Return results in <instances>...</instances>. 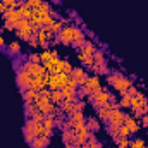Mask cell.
Segmentation results:
<instances>
[{
	"label": "cell",
	"mask_w": 148,
	"mask_h": 148,
	"mask_svg": "<svg viewBox=\"0 0 148 148\" xmlns=\"http://www.w3.org/2000/svg\"><path fill=\"white\" fill-rule=\"evenodd\" d=\"M107 83L110 84L112 88L121 95V97H122V95H126V93H127V90H129V86L133 84L129 77H126L124 74H121V73H115V71L107 74Z\"/></svg>",
	"instance_id": "cell-1"
},
{
	"label": "cell",
	"mask_w": 148,
	"mask_h": 148,
	"mask_svg": "<svg viewBox=\"0 0 148 148\" xmlns=\"http://www.w3.org/2000/svg\"><path fill=\"white\" fill-rule=\"evenodd\" d=\"M33 76L29 73H26L24 69H17V73H16V81H17V86H19V90L21 91H24V90H28V88H31V84H33Z\"/></svg>",
	"instance_id": "cell-2"
},
{
	"label": "cell",
	"mask_w": 148,
	"mask_h": 148,
	"mask_svg": "<svg viewBox=\"0 0 148 148\" xmlns=\"http://www.w3.org/2000/svg\"><path fill=\"white\" fill-rule=\"evenodd\" d=\"M21 69H24L26 73H29L33 77H40V76H43V74L47 73V69H45L41 64H35V62H31V60H24V62L21 64Z\"/></svg>",
	"instance_id": "cell-3"
},
{
	"label": "cell",
	"mask_w": 148,
	"mask_h": 148,
	"mask_svg": "<svg viewBox=\"0 0 148 148\" xmlns=\"http://www.w3.org/2000/svg\"><path fill=\"white\" fill-rule=\"evenodd\" d=\"M55 41L62 45H73V26H64L60 33L55 35Z\"/></svg>",
	"instance_id": "cell-4"
},
{
	"label": "cell",
	"mask_w": 148,
	"mask_h": 148,
	"mask_svg": "<svg viewBox=\"0 0 148 148\" xmlns=\"http://www.w3.org/2000/svg\"><path fill=\"white\" fill-rule=\"evenodd\" d=\"M36 38H38V43H40V47H41V48H48V41L53 38V33L50 31V28H48V26H43V28H40V29H38Z\"/></svg>",
	"instance_id": "cell-5"
},
{
	"label": "cell",
	"mask_w": 148,
	"mask_h": 148,
	"mask_svg": "<svg viewBox=\"0 0 148 148\" xmlns=\"http://www.w3.org/2000/svg\"><path fill=\"white\" fill-rule=\"evenodd\" d=\"M124 119H126V114L121 110V109H114V110L109 112V117H107V122L112 124V126H122L124 124Z\"/></svg>",
	"instance_id": "cell-6"
},
{
	"label": "cell",
	"mask_w": 148,
	"mask_h": 148,
	"mask_svg": "<svg viewBox=\"0 0 148 148\" xmlns=\"http://www.w3.org/2000/svg\"><path fill=\"white\" fill-rule=\"evenodd\" d=\"M35 121L29 117V119H26V124H24V129H23V134H24V140H26V143L29 145L35 138H36V134H35Z\"/></svg>",
	"instance_id": "cell-7"
},
{
	"label": "cell",
	"mask_w": 148,
	"mask_h": 148,
	"mask_svg": "<svg viewBox=\"0 0 148 148\" xmlns=\"http://www.w3.org/2000/svg\"><path fill=\"white\" fill-rule=\"evenodd\" d=\"M84 40H86L84 31H83V29H79V28H76V26H73V47H74V48H77V50H79V48L83 47Z\"/></svg>",
	"instance_id": "cell-8"
},
{
	"label": "cell",
	"mask_w": 148,
	"mask_h": 148,
	"mask_svg": "<svg viewBox=\"0 0 148 148\" xmlns=\"http://www.w3.org/2000/svg\"><path fill=\"white\" fill-rule=\"evenodd\" d=\"M2 19H3V21H10V23L17 24V23L23 19V16H21L19 9H7V10H5V14H2Z\"/></svg>",
	"instance_id": "cell-9"
},
{
	"label": "cell",
	"mask_w": 148,
	"mask_h": 148,
	"mask_svg": "<svg viewBox=\"0 0 148 148\" xmlns=\"http://www.w3.org/2000/svg\"><path fill=\"white\" fill-rule=\"evenodd\" d=\"M55 107H57V105H53V103L50 102V98H40V100L36 102V109L40 112H43L45 115L50 114V112H53L55 110Z\"/></svg>",
	"instance_id": "cell-10"
},
{
	"label": "cell",
	"mask_w": 148,
	"mask_h": 148,
	"mask_svg": "<svg viewBox=\"0 0 148 148\" xmlns=\"http://www.w3.org/2000/svg\"><path fill=\"white\" fill-rule=\"evenodd\" d=\"M71 76H74L76 77V81H77V88L79 86H84L86 84V81H88V73L83 69V67H74L73 69V73H71Z\"/></svg>",
	"instance_id": "cell-11"
},
{
	"label": "cell",
	"mask_w": 148,
	"mask_h": 148,
	"mask_svg": "<svg viewBox=\"0 0 148 148\" xmlns=\"http://www.w3.org/2000/svg\"><path fill=\"white\" fill-rule=\"evenodd\" d=\"M48 143H50V138H47V136H36V138L29 143V147L31 148H47Z\"/></svg>",
	"instance_id": "cell-12"
},
{
	"label": "cell",
	"mask_w": 148,
	"mask_h": 148,
	"mask_svg": "<svg viewBox=\"0 0 148 148\" xmlns=\"http://www.w3.org/2000/svg\"><path fill=\"white\" fill-rule=\"evenodd\" d=\"M97 50H98V48H97V47H95V43H93V41H90V40H84L83 47L79 48V52H83L84 55H93Z\"/></svg>",
	"instance_id": "cell-13"
},
{
	"label": "cell",
	"mask_w": 148,
	"mask_h": 148,
	"mask_svg": "<svg viewBox=\"0 0 148 148\" xmlns=\"http://www.w3.org/2000/svg\"><path fill=\"white\" fill-rule=\"evenodd\" d=\"M124 124L127 126V129L131 131V134H134V133H138V131H140V124H138V121H136L134 117H129V115H126V119H124Z\"/></svg>",
	"instance_id": "cell-14"
},
{
	"label": "cell",
	"mask_w": 148,
	"mask_h": 148,
	"mask_svg": "<svg viewBox=\"0 0 148 148\" xmlns=\"http://www.w3.org/2000/svg\"><path fill=\"white\" fill-rule=\"evenodd\" d=\"M16 29H19V31H26V33H31V31H33L31 19H21V21L16 24Z\"/></svg>",
	"instance_id": "cell-15"
},
{
	"label": "cell",
	"mask_w": 148,
	"mask_h": 148,
	"mask_svg": "<svg viewBox=\"0 0 148 148\" xmlns=\"http://www.w3.org/2000/svg\"><path fill=\"white\" fill-rule=\"evenodd\" d=\"M21 93H23L24 103H33V100L38 97V91H35L33 88H28V90H24V91H21Z\"/></svg>",
	"instance_id": "cell-16"
},
{
	"label": "cell",
	"mask_w": 148,
	"mask_h": 148,
	"mask_svg": "<svg viewBox=\"0 0 148 148\" xmlns=\"http://www.w3.org/2000/svg\"><path fill=\"white\" fill-rule=\"evenodd\" d=\"M77 60H81V64L83 66H86L88 69L95 64V60H93V55H84L83 52H77Z\"/></svg>",
	"instance_id": "cell-17"
},
{
	"label": "cell",
	"mask_w": 148,
	"mask_h": 148,
	"mask_svg": "<svg viewBox=\"0 0 148 148\" xmlns=\"http://www.w3.org/2000/svg\"><path fill=\"white\" fill-rule=\"evenodd\" d=\"M86 127H88L91 133H97V131H100V129H102L100 122H98L95 117H88V119H86Z\"/></svg>",
	"instance_id": "cell-18"
},
{
	"label": "cell",
	"mask_w": 148,
	"mask_h": 148,
	"mask_svg": "<svg viewBox=\"0 0 148 148\" xmlns=\"http://www.w3.org/2000/svg\"><path fill=\"white\" fill-rule=\"evenodd\" d=\"M147 103H148L147 100H140L138 97H133V98H131V109H133V112L143 110V107H145Z\"/></svg>",
	"instance_id": "cell-19"
},
{
	"label": "cell",
	"mask_w": 148,
	"mask_h": 148,
	"mask_svg": "<svg viewBox=\"0 0 148 148\" xmlns=\"http://www.w3.org/2000/svg\"><path fill=\"white\" fill-rule=\"evenodd\" d=\"M40 59H41V66H45V64L52 62L55 57H53V53H52V50H50V48H45V50L40 53Z\"/></svg>",
	"instance_id": "cell-20"
},
{
	"label": "cell",
	"mask_w": 148,
	"mask_h": 148,
	"mask_svg": "<svg viewBox=\"0 0 148 148\" xmlns=\"http://www.w3.org/2000/svg\"><path fill=\"white\" fill-rule=\"evenodd\" d=\"M48 90H60V81H59V76L57 74H50V79H48V84H47Z\"/></svg>",
	"instance_id": "cell-21"
},
{
	"label": "cell",
	"mask_w": 148,
	"mask_h": 148,
	"mask_svg": "<svg viewBox=\"0 0 148 148\" xmlns=\"http://www.w3.org/2000/svg\"><path fill=\"white\" fill-rule=\"evenodd\" d=\"M84 86H86V88H90V90H95V88L102 86V84H100V77H98V74H93V76H90Z\"/></svg>",
	"instance_id": "cell-22"
},
{
	"label": "cell",
	"mask_w": 148,
	"mask_h": 148,
	"mask_svg": "<svg viewBox=\"0 0 148 148\" xmlns=\"http://www.w3.org/2000/svg\"><path fill=\"white\" fill-rule=\"evenodd\" d=\"M67 117H69L71 127H73L74 122H84V121H86V119H84V114H83V112H71V114H67Z\"/></svg>",
	"instance_id": "cell-23"
},
{
	"label": "cell",
	"mask_w": 148,
	"mask_h": 148,
	"mask_svg": "<svg viewBox=\"0 0 148 148\" xmlns=\"http://www.w3.org/2000/svg\"><path fill=\"white\" fill-rule=\"evenodd\" d=\"M62 100H64L62 91H60V90H53V91H52V95H50V102H52L53 105H60V103H62Z\"/></svg>",
	"instance_id": "cell-24"
},
{
	"label": "cell",
	"mask_w": 148,
	"mask_h": 148,
	"mask_svg": "<svg viewBox=\"0 0 148 148\" xmlns=\"http://www.w3.org/2000/svg\"><path fill=\"white\" fill-rule=\"evenodd\" d=\"M60 91H62L64 98H71V97H76V95H77V88H74V86H69V84L62 86V88H60Z\"/></svg>",
	"instance_id": "cell-25"
},
{
	"label": "cell",
	"mask_w": 148,
	"mask_h": 148,
	"mask_svg": "<svg viewBox=\"0 0 148 148\" xmlns=\"http://www.w3.org/2000/svg\"><path fill=\"white\" fill-rule=\"evenodd\" d=\"M17 9H19L23 19H31V16H33V9H31L28 3H24V5H21V7H17Z\"/></svg>",
	"instance_id": "cell-26"
},
{
	"label": "cell",
	"mask_w": 148,
	"mask_h": 148,
	"mask_svg": "<svg viewBox=\"0 0 148 148\" xmlns=\"http://www.w3.org/2000/svg\"><path fill=\"white\" fill-rule=\"evenodd\" d=\"M90 71H93L95 74H109V67H107V64H102V66H97V64H93L91 67H90Z\"/></svg>",
	"instance_id": "cell-27"
},
{
	"label": "cell",
	"mask_w": 148,
	"mask_h": 148,
	"mask_svg": "<svg viewBox=\"0 0 148 148\" xmlns=\"http://www.w3.org/2000/svg\"><path fill=\"white\" fill-rule=\"evenodd\" d=\"M131 98H133V97L127 95V93L122 95L121 100H119V107H122V109H129V107H131Z\"/></svg>",
	"instance_id": "cell-28"
},
{
	"label": "cell",
	"mask_w": 148,
	"mask_h": 148,
	"mask_svg": "<svg viewBox=\"0 0 148 148\" xmlns=\"http://www.w3.org/2000/svg\"><path fill=\"white\" fill-rule=\"evenodd\" d=\"M93 60H95V64H97V66L105 64V55H103V52H102V50H97V52L93 53Z\"/></svg>",
	"instance_id": "cell-29"
},
{
	"label": "cell",
	"mask_w": 148,
	"mask_h": 148,
	"mask_svg": "<svg viewBox=\"0 0 148 148\" xmlns=\"http://www.w3.org/2000/svg\"><path fill=\"white\" fill-rule=\"evenodd\" d=\"M36 105L35 103H24V114H26V117L29 119V117H33V114L36 112Z\"/></svg>",
	"instance_id": "cell-30"
},
{
	"label": "cell",
	"mask_w": 148,
	"mask_h": 148,
	"mask_svg": "<svg viewBox=\"0 0 148 148\" xmlns=\"http://www.w3.org/2000/svg\"><path fill=\"white\" fill-rule=\"evenodd\" d=\"M48 28H50V31H52L53 35H57V33H60V29H62L64 26H62V21H59V19H57V21H53Z\"/></svg>",
	"instance_id": "cell-31"
},
{
	"label": "cell",
	"mask_w": 148,
	"mask_h": 148,
	"mask_svg": "<svg viewBox=\"0 0 148 148\" xmlns=\"http://www.w3.org/2000/svg\"><path fill=\"white\" fill-rule=\"evenodd\" d=\"M115 143H117V148H129V145H131L129 138H124V136H119L115 140Z\"/></svg>",
	"instance_id": "cell-32"
},
{
	"label": "cell",
	"mask_w": 148,
	"mask_h": 148,
	"mask_svg": "<svg viewBox=\"0 0 148 148\" xmlns=\"http://www.w3.org/2000/svg\"><path fill=\"white\" fill-rule=\"evenodd\" d=\"M107 131H109V134H110L114 140H117V138L121 136V134H119V126H112V124H109Z\"/></svg>",
	"instance_id": "cell-33"
},
{
	"label": "cell",
	"mask_w": 148,
	"mask_h": 148,
	"mask_svg": "<svg viewBox=\"0 0 148 148\" xmlns=\"http://www.w3.org/2000/svg\"><path fill=\"white\" fill-rule=\"evenodd\" d=\"M9 52H10V53H19V52H21V45H19V41H12V43H9Z\"/></svg>",
	"instance_id": "cell-34"
},
{
	"label": "cell",
	"mask_w": 148,
	"mask_h": 148,
	"mask_svg": "<svg viewBox=\"0 0 148 148\" xmlns=\"http://www.w3.org/2000/svg\"><path fill=\"white\" fill-rule=\"evenodd\" d=\"M90 93H91V90H90V88H86V86H79V90H77V95H76V97L84 98V97H88Z\"/></svg>",
	"instance_id": "cell-35"
},
{
	"label": "cell",
	"mask_w": 148,
	"mask_h": 148,
	"mask_svg": "<svg viewBox=\"0 0 148 148\" xmlns=\"http://www.w3.org/2000/svg\"><path fill=\"white\" fill-rule=\"evenodd\" d=\"M97 112H98V119H102V121H107V117H109V112H110V110H107V107H100Z\"/></svg>",
	"instance_id": "cell-36"
},
{
	"label": "cell",
	"mask_w": 148,
	"mask_h": 148,
	"mask_svg": "<svg viewBox=\"0 0 148 148\" xmlns=\"http://www.w3.org/2000/svg\"><path fill=\"white\" fill-rule=\"evenodd\" d=\"M16 35L19 36V40H23V41H29V38H31V33H26V31H19V29H16Z\"/></svg>",
	"instance_id": "cell-37"
},
{
	"label": "cell",
	"mask_w": 148,
	"mask_h": 148,
	"mask_svg": "<svg viewBox=\"0 0 148 148\" xmlns=\"http://www.w3.org/2000/svg\"><path fill=\"white\" fill-rule=\"evenodd\" d=\"M45 117H47V115H45L43 112L36 110V112H35V114H33V117H31V119H33L35 122H43V121H45Z\"/></svg>",
	"instance_id": "cell-38"
},
{
	"label": "cell",
	"mask_w": 148,
	"mask_h": 148,
	"mask_svg": "<svg viewBox=\"0 0 148 148\" xmlns=\"http://www.w3.org/2000/svg\"><path fill=\"white\" fill-rule=\"evenodd\" d=\"M119 134H121V136H124V138H129V136H131V131L127 129V126H126V124H122V126L119 127Z\"/></svg>",
	"instance_id": "cell-39"
},
{
	"label": "cell",
	"mask_w": 148,
	"mask_h": 148,
	"mask_svg": "<svg viewBox=\"0 0 148 148\" xmlns=\"http://www.w3.org/2000/svg\"><path fill=\"white\" fill-rule=\"evenodd\" d=\"M131 148H145V141L141 140V138H138V140H134V141H131Z\"/></svg>",
	"instance_id": "cell-40"
},
{
	"label": "cell",
	"mask_w": 148,
	"mask_h": 148,
	"mask_svg": "<svg viewBox=\"0 0 148 148\" xmlns=\"http://www.w3.org/2000/svg\"><path fill=\"white\" fill-rule=\"evenodd\" d=\"M73 64L69 62V60H64V67H62V73H66V74H71L73 73Z\"/></svg>",
	"instance_id": "cell-41"
},
{
	"label": "cell",
	"mask_w": 148,
	"mask_h": 148,
	"mask_svg": "<svg viewBox=\"0 0 148 148\" xmlns=\"http://www.w3.org/2000/svg\"><path fill=\"white\" fill-rule=\"evenodd\" d=\"M57 76H59V81H60V88L66 86V84H67V77H69V74L60 73V74H57Z\"/></svg>",
	"instance_id": "cell-42"
},
{
	"label": "cell",
	"mask_w": 148,
	"mask_h": 148,
	"mask_svg": "<svg viewBox=\"0 0 148 148\" xmlns=\"http://www.w3.org/2000/svg\"><path fill=\"white\" fill-rule=\"evenodd\" d=\"M38 95H40V98H50V95H52V90H47V88H43V90H40V91H38Z\"/></svg>",
	"instance_id": "cell-43"
},
{
	"label": "cell",
	"mask_w": 148,
	"mask_h": 148,
	"mask_svg": "<svg viewBox=\"0 0 148 148\" xmlns=\"http://www.w3.org/2000/svg\"><path fill=\"white\" fill-rule=\"evenodd\" d=\"M5 5H7V9H17V0H2Z\"/></svg>",
	"instance_id": "cell-44"
},
{
	"label": "cell",
	"mask_w": 148,
	"mask_h": 148,
	"mask_svg": "<svg viewBox=\"0 0 148 148\" xmlns=\"http://www.w3.org/2000/svg\"><path fill=\"white\" fill-rule=\"evenodd\" d=\"M41 2H43V0H26V3H28V5H29L31 9H38Z\"/></svg>",
	"instance_id": "cell-45"
},
{
	"label": "cell",
	"mask_w": 148,
	"mask_h": 148,
	"mask_svg": "<svg viewBox=\"0 0 148 148\" xmlns=\"http://www.w3.org/2000/svg\"><path fill=\"white\" fill-rule=\"evenodd\" d=\"M2 28H3V29H9V31H12V29H16V24H14V23H10V21H3Z\"/></svg>",
	"instance_id": "cell-46"
},
{
	"label": "cell",
	"mask_w": 148,
	"mask_h": 148,
	"mask_svg": "<svg viewBox=\"0 0 148 148\" xmlns=\"http://www.w3.org/2000/svg\"><path fill=\"white\" fill-rule=\"evenodd\" d=\"M28 60H31V62H35V64H41V59H40V53H31V55L28 57Z\"/></svg>",
	"instance_id": "cell-47"
},
{
	"label": "cell",
	"mask_w": 148,
	"mask_h": 148,
	"mask_svg": "<svg viewBox=\"0 0 148 148\" xmlns=\"http://www.w3.org/2000/svg\"><path fill=\"white\" fill-rule=\"evenodd\" d=\"M83 148H102V143H98V141H95V143H83Z\"/></svg>",
	"instance_id": "cell-48"
},
{
	"label": "cell",
	"mask_w": 148,
	"mask_h": 148,
	"mask_svg": "<svg viewBox=\"0 0 148 148\" xmlns=\"http://www.w3.org/2000/svg\"><path fill=\"white\" fill-rule=\"evenodd\" d=\"M38 10H40V12H50V5H48L47 2H41L40 7H38Z\"/></svg>",
	"instance_id": "cell-49"
},
{
	"label": "cell",
	"mask_w": 148,
	"mask_h": 148,
	"mask_svg": "<svg viewBox=\"0 0 148 148\" xmlns=\"http://www.w3.org/2000/svg\"><path fill=\"white\" fill-rule=\"evenodd\" d=\"M67 84L69 86H74V88H77V81H76V77L69 74V77H67Z\"/></svg>",
	"instance_id": "cell-50"
},
{
	"label": "cell",
	"mask_w": 148,
	"mask_h": 148,
	"mask_svg": "<svg viewBox=\"0 0 148 148\" xmlns=\"http://www.w3.org/2000/svg\"><path fill=\"white\" fill-rule=\"evenodd\" d=\"M29 45H31L33 48L40 47V43H38V38H36V36H31V38H29Z\"/></svg>",
	"instance_id": "cell-51"
},
{
	"label": "cell",
	"mask_w": 148,
	"mask_h": 148,
	"mask_svg": "<svg viewBox=\"0 0 148 148\" xmlns=\"http://www.w3.org/2000/svg\"><path fill=\"white\" fill-rule=\"evenodd\" d=\"M136 93H138V88H136V86H133V84H131V86H129V90H127V95H131V97H134V95H136Z\"/></svg>",
	"instance_id": "cell-52"
},
{
	"label": "cell",
	"mask_w": 148,
	"mask_h": 148,
	"mask_svg": "<svg viewBox=\"0 0 148 148\" xmlns=\"http://www.w3.org/2000/svg\"><path fill=\"white\" fill-rule=\"evenodd\" d=\"M5 10H7V5L3 2H0V14H5Z\"/></svg>",
	"instance_id": "cell-53"
},
{
	"label": "cell",
	"mask_w": 148,
	"mask_h": 148,
	"mask_svg": "<svg viewBox=\"0 0 148 148\" xmlns=\"http://www.w3.org/2000/svg\"><path fill=\"white\" fill-rule=\"evenodd\" d=\"M141 121H143V126H145V127H148V114L141 117Z\"/></svg>",
	"instance_id": "cell-54"
},
{
	"label": "cell",
	"mask_w": 148,
	"mask_h": 148,
	"mask_svg": "<svg viewBox=\"0 0 148 148\" xmlns=\"http://www.w3.org/2000/svg\"><path fill=\"white\" fill-rule=\"evenodd\" d=\"M3 45H5V41H3V36H2V35H0V48H2V47H3Z\"/></svg>",
	"instance_id": "cell-55"
},
{
	"label": "cell",
	"mask_w": 148,
	"mask_h": 148,
	"mask_svg": "<svg viewBox=\"0 0 148 148\" xmlns=\"http://www.w3.org/2000/svg\"><path fill=\"white\" fill-rule=\"evenodd\" d=\"M147 114H148V103L143 107V115H147Z\"/></svg>",
	"instance_id": "cell-56"
},
{
	"label": "cell",
	"mask_w": 148,
	"mask_h": 148,
	"mask_svg": "<svg viewBox=\"0 0 148 148\" xmlns=\"http://www.w3.org/2000/svg\"><path fill=\"white\" fill-rule=\"evenodd\" d=\"M55 2H59V0H55Z\"/></svg>",
	"instance_id": "cell-57"
}]
</instances>
